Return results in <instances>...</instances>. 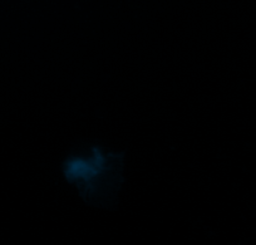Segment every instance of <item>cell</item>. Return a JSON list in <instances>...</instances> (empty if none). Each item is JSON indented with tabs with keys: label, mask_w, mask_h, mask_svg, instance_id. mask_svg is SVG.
Here are the masks:
<instances>
[]
</instances>
